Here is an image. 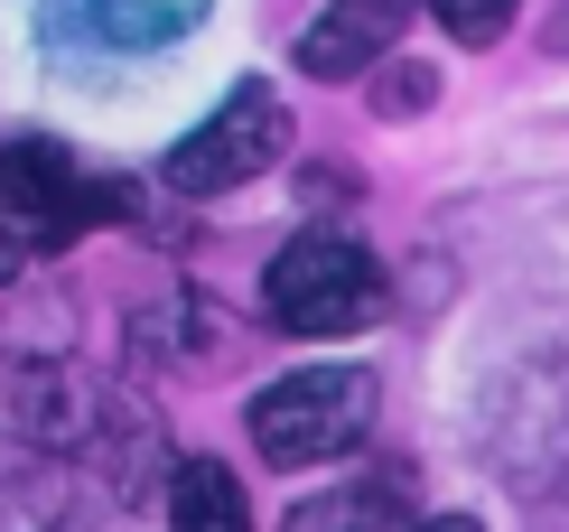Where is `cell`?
<instances>
[{"mask_svg": "<svg viewBox=\"0 0 569 532\" xmlns=\"http://www.w3.org/2000/svg\"><path fill=\"white\" fill-rule=\"evenodd\" d=\"M262 308L280 336H355L383 318V262L355 234H290L262 272Z\"/></svg>", "mask_w": 569, "mask_h": 532, "instance_id": "obj_1", "label": "cell"}, {"mask_svg": "<svg viewBox=\"0 0 569 532\" xmlns=\"http://www.w3.org/2000/svg\"><path fill=\"white\" fill-rule=\"evenodd\" d=\"M373 402L383 393H373L365 365H299V374H280V383L252 393L243 430H252V449H262L271 467H327V457L365 449Z\"/></svg>", "mask_w": 569, "mask_h": 532, "instance_id": "obj_2", "label": "cell"}, {"mask_svg": "<svg viewBox=\"0 0 569 532\" xmlns=\"http://www.w3.org/2000/svg\"><path fill=\"white\" fill-rule=\"evenodd\" d=\"M103 215H131V187L122 178H84L76 159H66V140H0V225L19 234V244L57 253L76 244L84 225H103Z\"/></svg>", "mask_w": 569, "mask_h": 532, "instance_id": "obj_3", "label": "cell"}, {"mask_svg": "<svg viewBox=\"0 0 569 532\" xmlns=\"http://www.w3.org/2000/svg\"><path fill=\"white\" fill-rule=\"evenodd\" d=\"M280 150H290V104H280L271 85H233L169 150V187L178 197H224V187H252Z\"/></svg>", "mask_w": 569, "mask_h": 532, "instance_id": "obj_4", "label": "cell"}, {"mask_svg": "<svg viewBox=\"0 0 569 532\" xmlns=\"http://www.w3.org/2000/svg\"><path fill=\"white\" fill-rule=\"evenodd\" d=\"M411 10L420 0H327L299 29V76L346 85V76H365V66H383L401 47V29H411Z\"/></svg>", "mask_w": 569, "mask_h": 532, "instance_id": "obj_5", "label": "cell"}, {"mask_svg": "<svg viewBox=\"0 0 569 532\" xmlns=\"http://www.w3.org/2000/svg\"><path fill=\"white\" fill-rule=\"evenodd\" d=\"M66 504H76V476H66L57 449L0 440V532H57Z\"/></svg>", "mask_w": 569, "mask_h": 532, "instance_id": "obj_6", "label": "cell"}, {"mask_svg": "<svg viewBox=\"0 0 569 532\" xmlns=\"http://www.w3.org/2000/svg\"><path fill=\"white\" fill-rule=\"evenodd\" d=\"M57 10L103 47H169L206 19V0H57Z\"/></svg>", "mask_w": 569, "mask_h": 532, "instance_id": "obj_7", "label": "cell"}, {"mask_svg": "<svg viewBox=\"0 0 569 532\" xmlns=\"http://www.w3.org/2000/svg\"><path fill=\"white\" fill-rule=\"evenodd\" d=\"M169 532H252V504L224 457H178L169 476Z\"/></svg>", "mask_w": 569, "mask_h": 532, "instance_id": "obj_8", "label": "cell"}, {"mask_svg": "<svg viewBox=\"0 0 569 532\" xmlns=\"http://www.w3.org/2000/svg\"><path fill=\"white\" fill-rule=\"evenodd\" d=\"M392 514V476H365V486H337V495H308L290 532H383Z\"/></svg>", "mask_w": 569, "mask_h": 532, "instance_id": "obj_9", "label": "cell"}, {"mask_svg": "<svg viewBox=\"0 0 569 532\" xmlns=\"http://www.w3.org/2000/svg\"><path fill=\"white\" fill-rule=\"evenodd\" d=\"M420 10H430L458 47H495V38L513 29V0H420Z\"/></svg>", "mask_w": 569, "mask_h": 532, "instance_id": "obj_10", "label": "cell"}, {"mask_svg": "<svg viewBox=\"0 0 569 532\" xmlns=\"http://www.w3.org/2000/svg\"><path fill=\"white\" fill-rule=\"evenodd\" d=\"M430 93H439V76H430V66H392V76L373 85V112H420Z\"/></svg>", "mask_w": 569, "mask_h": 532, "instance_id": "obj_11", "label": "cell"}, {"mask_svg": "<svg viewBox=\"0 0 569 532\" xmlns=\"http://www.w3.org/2000/svg\"><path fill=\"white\" fill-rule=\"evenodd\" d=\"M420 532H486V523H467V514H430Z\"/></svg>", "mask_w": 569, "mask_h": 532, "instance_id": "obj_12", "label": "cell"}, {"mask_svg": "<svg viewBox=\"0 0 569 532\" xmlns=\"http://www.w3.org/2000/svg\"><path fill=\"white\" fill-rule=\"evenodd\" d=\"M19 272V234H0V280H10Z\"/></svg>", "mask_w": 569, "mask_h": 532, "instance_id": "obj_13", "label": "cell"}]
</instances>
